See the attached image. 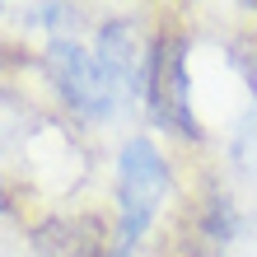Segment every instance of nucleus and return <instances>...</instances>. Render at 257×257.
<instances>
[{"label": "nucleus", "mask_w": 257, "mask_h": 257, "mask_svg": "<svg viewBox=\"0 0 257 257\" xmlns=\"http://www.w3.org/2000/svg\"><path fill=\"white\" fill-rule=\"evenodd\" d=\"M169 196V164L150 141H126L117 159V257H131L150 229L159 201Z\"/></svg>", "instance_id": "f257e3e1"}, {"label": "nucleus", "mask_w": 257, "mask_h": 257, "mask_svg": "<svg viewBox=\"0 0 257 257\" xmlns=\"http://www.w3.org/2000/svg\"><path fill=\"white\" fill-rule=\"evenodd\" d=\"M145 103H150V112H155L169 131L201 136V126H196V112H192L187 42L178 38V33L159 38V42H155V52H150V70H145Z\"/></svg>", "instance_id": "f03ea898"}, {"label": "nucleus", "mask_w": 257, "mask_h": 257, "mask_svg": "<svg viewBox=\"0 0 257 257\" xmlns=\"http://www.w3.org/2000/svg\"><path fill=\"white\" fill-rule=\"evenodd\" d=\"M47 66H52L56 89L66 94V103L80 117H108L117 108V94H122V89H117V80L108 75V66H103L94 52L75 47V42H52Z\"/></svg>", "instance_id": "7ed1b4c3"}, {"label": "nucleus", "mask_w": 257, "mask_h": 257, "mask_svg": "<svg viewBox=\"0 0 257 257\" xmlns=\"http://www.w3.org/2000/svg\"><path fill=\"white\" fill-rule=\"evenodd\" d=\"M94 56L108 66V75L117 80V89H136V94H145L150 56H141V42H136V28L131 24H108L98 33V52Z\"/></svg>", "instance_id": "20e7f679"}, {"label": "nucleus", "mask_w": 257, "mask_h": 257, "mask_svg": "<svg viewBox=\"0 0 257 257\" xmlns=\"http://www.w3.org/2000/svg\"><path fill=\"white\" fill-rule=\"evenodd\" d=\"M38 252L42 257H103V229L94 220H47L38 229Z\"/></svg>", "instance_id": "39448f33"}, {"label": "nucleus", "mask_w": 257, "mask_h": 257, "mask_svg": "<svg viewBox=\"0 0 257 257\" xmlns=\"http://www.w3.org/2000/svg\"><path fill=\"white\" fill-rule=\"evenodd\" d=\"M229 238H234V210H229V201L215 192V196H206L201 215H196L192 229H187V252H192V257H220Z\"/></svg>", "instance_id": "423d86ee"}, {"label": "nucleus", "mask_w": 257, "mask_h": 257, "mask_svg": "<svg viewBox=\"0 0 257 257\" xmlns=\"http://www.w3.org/2000/svg\"><path fill=\"white\" fill-rule=\"evenodd\" d=\"M234 164L248 178H257V108L248 112V122H243V131H238V141H234Z\"/></svg>", "instance_id": "0eeeda50"}, {"label": "nucleus", "mask_w": 257, "mask_h": 257, "mask_svg": "<svg viewBox=\"0 0 257 257\" xmlns=\"http://www.w3.org/2000/svg\"><path fill=\"white\" fill-rule=\"evenodd\" d=\"M0 206H5V196H0Z\"/></svg>", "instance_id": "6e6552de"}]
</instances>
